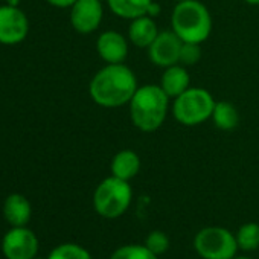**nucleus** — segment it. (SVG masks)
Instances as JSON below:
<instances>
[{"label":"nucleus","instance_id":"obj_10","mask_svg":"<svg viewBox=\"0 0 259 259\" xmlns=\"http://www.w3.org/2000/svg\"><path fill=\"white\" fill-rule=\"evenodd\" d=\"M183 41L177 37V34L171 31H162L148 48L150 60L157 67H169L180 63V51Z\"/></svg>","mask_w":259,"mask_h":259},{"label":"nucleus","instance_id":"obj_21","mask_svg":"<svg viewBox=\"0 0 259 259\" xmlns=\"http://www.w3.org/2000/svg\"><path fill=\"white\" fill-rule=\"evenodd\" d=\"M144 245L148 250H151L156 256H159V254H163L169 248V238H168V235L165 232L154 230L145 238Z\"/></svg>","mask_w":259,"mask_h":259},{"label":"nucleus","instance_id":"obj_2","mask_svg":"<svg viewBox=\"0 0 259 259\" xmlns=\"http://www.w3.org/2000/svg\"><path fill=\"white\" fill-rule=\"evenodd\" d=\"M169 96L163 92L160 84H145L138 87L130 107L132 123L144 133H153L159 130L169 110Z\"/></svg>","mask_w":259,"mask_h":259},{"label":"nucleus","instance_id":"obj_28","mask_svg":"<svg viewBox=\"0 0 259 259\" xmlns=\"http://www.w3.org/2000/svg\"><path fill=\"white\" fill-rule=\"evenodd\" d=\"M34 259H41V257H34Z\"/></svg>","mask_w":259,"mask_h":259},{"label":"nucleus","instance_id":"obj_9","mask_svg":"<svg viewBox=\"0 0 259 259\" xmlns=\"http://www.w3.org/2000/svg\"><path fill=\"white\" fill-rule=\"evenodd\" d=\"M70 25L79 34L95 32L102 22L104 8L101 0H76L70 7Z\"/></svg>","mask_w":259,"mask_h":259},{"label":"nucleus","instance_id":"obj_16","mask_svg":"<svg viewBox=\"0 0 259 259\" xmlns=\"http://www.w3.org/2000/svg\"><path fill=\"white\" fill-rule=\"evenodd\" d=\"M153 0H107L110 11L125 20H135L142 16H148Z\"/></svg>","mask_w":259,"mask_h":259},{"label":"nucleus","instance_id":"obj_8","mask_svg":"<svg viewBox=\"0 0 259 259\" xmlns=\"http://www.w3.org/2000/svg\"><path fill=\"white\" fill-rule=\"evenodd\" d=\"M2 251L7 259H34L38 251V239L25 226L13 227L4 236Z\"/></svg>","mask_w":259,"mask_h":259},{"label":"nucleus","instance_id":"obj_25","mask_svg":"<svg viewBox=\"0 0 259 259\" xmlns=\"http://www.w3.org/2000/svg\"><path fill=\"white\" fill-rule=\"evenodd\" d=\"M244 2L251 5V7H259V0H244Z\"/></svg>","mask_w":259,"mask_h":259},{"label":"nucleus","instance_id":"obj_23","mask_svg":"<svg viewBox=\"0 0 259 259\" xmlns=\"http://www.w3.org/2000/svg\"><path fill=\"white\" fill-rule=\"evenodd\" d=\"M46 2L55 8H70L76 0H46Z\"/></svg>","mask_w":259,"mask_h":259},{"label":"nucleus","instance_id":"obj_4","mask_svg":"<svg viewBox=\"0 0 259 259\" xmlns=\"http://www.w3.org/2000/svg\"><path fill=\"white\" fill-rule=\"evenodd\" d=\"M213 96L203 87H189L172 102L176 120L185 126H195L212 117L215 107Z\"/></svg>","mask_w":259,"mask_h":259},{"label":"nucleus","instance_id":"obj_6","mask_svg":"<svg viewBox=\"0 0 259 259\" xmlns=\"http://www.w3.org/2000/svg\"><path fill=\"white\" fill-rule=\"evenodd\" d=\"M194 248L203 259H232L236 254L238 242L224 227H204L194 238Z\"/></svg>","mask_w":259,"mask_h":259},{"label":"nucleus","instance_id":"obj_27","mask_svg":"<svg viewBox=\"0 0 259 259\" xmlns=\"http://www.w3.org/2000/svg\"><path fill=\"white\" fill-rule=\"evenodd\" d=\"M174 2H185V0H174Z\"/></svg>","mask_w":259,"mask_h":259},{"label":"nucleus","instance_id":"obj_5","mask_svg":"<svg viewBox=\"0 0 259 259\" xmlns=\"http://www.w3.org/2000/svg\"><path fill=\"white\" fill-rule=\"evenodd\" d=\"M133 191L126 180L114 176L104 179L93 194V207L104 218H119L130 207Z\"/></svg>","mask_w":259,"mask_h":259},{"label":"nucleus","instance_id":"obj_20","mask_svg":"<svg viewBox=\"0 0 259 259\" xmlns=\"http://www.w3.org/2000/svg\"><path fill=\"white\" fill-rule=\"evenodd\" d=\"M110 259H157V256L148 250L145 245H136V244H130L119 247Z\"/></svg>","mask_w":259,"mask_h":259},{"label":"nucleus","instance_id":"obj_24","mask_svg":"<svg viewBox=\"0 0 259 259\" xmlns=\"http://www.w3.org/2000/svg\"><path fill=\"white\" fill-rule=\"evenodd\" d=\"M159 13H160V5L156 4L154 0H153V4L150 5V10H148V16H150V17H156Z\"/></svg>","mask_w":259,"mask_h":259},{"label":"nucleus","instance_id":"obj_18","mask_svg":"<svg viewBox=\"0 0 259 259\" xmlns=\"http://www.w3.org/2000/svg\"><path fill=\"white\" fill-rule=\"evenodd\" d=\"M236 242L238 248L251 251L259 247V224L256 223H247L242 224L236 233Z\"/></svg>","mask_w":259,"mask_h":259},{"label":"nucleus","instance_id":"obj_13","mask_svg":"<svg viewBox=\"0 0 259 259\" xmlns=\"http://www.w3.org/2000/svg\"><path fill=\"white\" fill-rule=\"evenodd\" d=\"M32 206L22 194H11L4 203V217L13 227H23L29 223Z\"/></svg>","mask_w":259,"mask_h":259},{"label":"nucleus","instance_id":"obj_3","mask_svg":"<svg viewBox=\"0 0 259 259\" xmlns=\"http://www.w3.org/2000/svg\"><path fill=\"white\" fill-rule=\"evenodd\" d=\"M172 31L183 43L201 45L212 32V16L198 0L177 2L171 14Z\"/></svg>","mask_w":259,"mask_h":259},{"label":"nucleus","instance_id":"obj_14","mask_svg":"<svg viewBox=\"0 0 259 259\" xmlns=\"http://www.w3.org/2000/svg\"><path fill=\"white\" fill-rule=\"evenodd\" d=\"M160 87L172 99H176L185 90H188L191 87V78L186 70V66L179 63L166 67L160 79Z\"/></svg>","mask_w":259,"mask_h":259},{"label":"nucleus","instance_id":"obj_1","mask_svg":"<svg viewBox=\"0 0 259 259\" xmlns=\"http://www.w3.org/2000/svg\"><path fill=\"white\" fill-rule=\"evenodd\" d=\"M138 87L135 72L123 63H119L107 64L98 70L90 81L89 93L99 107L117 108L132 101Z\"/></svg>","mask_w":259,"mask_h":259},{"label":"nucleus","instance_id":"obj_12","mask_svg":"<svg viewBox=\"0 0 259 259\" xmlns=\"http://www.w3.org/2000/svg\"><path fill=\"white\" fill-rule=\"evenodd\" d=\"M157 23L150 16H142L135 20H132L128 26V40L132 41L136 48L148 49L156 37L159 35Z\"/></svg>","mask_w":259,"mask_h":259},{"label":"nucleus","instance_id":"obj_19","mask_svg":"<svg viewBox=\"0 0 259 259\" xmlns=\"http://www.w3.org/2000/svg\"><path fill=\"white\" fill-rule=\"evenodd\" d=\"M48 259H92V256L84 247L69 242L55 247Z\"/></svg>","mask_w":259,"mask_h":259},{"label":"nucleus","instance_id":"obj_11","mask_svg":"<svg viewBox=\"0 0 259 259\" xmlns=\"http://www.w3.org/2000/svg\"><path fill=\"white\" fill-rule=\"evenodd\" d=\"M96 51L107 64H119L128 57V41L117 31H105L96 40Z\"/></svg>","mask_w":259,"mask_h":259},{"label":"nucleus","instance_id":"obj_15","mask_svg":"<svg viewBox=\"0 0 259 259\" xmlns=\"http://www.w3.org/2000/svg\"><path fill=\"white\" fill-rule=\"evenodd\" d=\"M110 169L111 176L130 182L141 171V157L133 150H122L114 154Z\"/></svg>","mask_w":259,"mask_h":259},{"label":"nucleus","instance_id":"obj_22","mask_svg":"<svg viewBox=\"0 0 259 259\" xmlns=\"http://www.w3.org/2000/svg\"><path fill=\"white\" fill-rule=\"evenodd\" d=\"M201 58V48L197 43H183L180 51V64L183 66H194Z\"/></svg>","mask_w":259,"mask_h":259},{"label":"nucleus","instance_id":"obj_29","mask_svg":"<svg viewBox=\"0 0 259 259\" xmlns=\"http://www.w3.org/2000/svg\"><path fill=\"white\" fill-rule=\"evenodd\" d=\"M4 2H7V0H4Z\"/></svg>","mask_w":259,"mask_h":259},{"label":"nucleus","instance_id":"obj_17","mask_svg":"<svg viewBox=\"0 0 259 259\" xmlns=\"http://www.w3.org/2000/svg\"><path fill=\"white\" fill-rule=\"evenodd\" d=\"M213 125L221 130V132H230V130L236 128L239 123V113L236 107L227 101H220L215 102L212 117Z\"/></svg>","mask_w":259,"mask_h":259},{"label":"nucleus","instance_id":"obj_26","mask_svg":"<svg viewBox=\"0 0 259 259\" xmlns=\"http://www.w3.org/2000/svg\"><path fill=\"white\" fill-rule=\"evenodd\" d=\"M232 259H251V257H247V256H233Z\"/></svg>","mask_w":259,"mask_h":259},{"label":"nucleus","instance_id":"obj_7","mask_svg":"<svg viewBox=\"0 0 259 259\" xmlns=\"http://www.w3.org/2000/svg\"><path fill=\"white\" fill-rule=\"evenodd\" d=\"M29 32V20L19 7H0V45L22 43Z\"/></svg>","mask_w":259,"mask_h":259}]
</instances>
